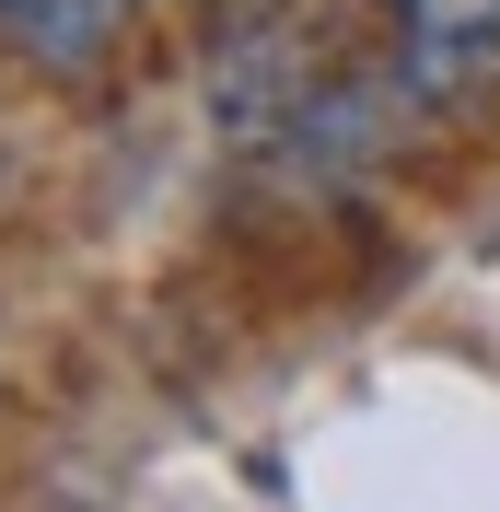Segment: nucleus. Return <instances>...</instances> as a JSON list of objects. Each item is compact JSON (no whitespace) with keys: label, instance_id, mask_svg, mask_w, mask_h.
Listing matches in <instances>:
<instances>
[{"label":"nucleus","instance_id":"obj_1","mask_svg":"<svg viewBox=\"0 0 500 512\" xmlns=\"http://www.w3.org/2000/svg\"><path fill=\"white\" fill-rule=\"evenodd\" d=\"M396 82L419 105H466L500 82V0H396Z\"/></svg>","mask_w":500,"mask_h":512},{"label":"nucleus","instance_id":"obj_2","mask_svg":"<svg viewBox=\"0 0 500 512\" xmlns=\"http://www.w3.org/2000/svg\"><path fill=\"white\" fill-rule=\"evenodd\" d=\"M117 24H128V0H0V35L35 70H94L117 47Z\"/></svg>","mask_w":500,"mask_h":512}]
</instances>
